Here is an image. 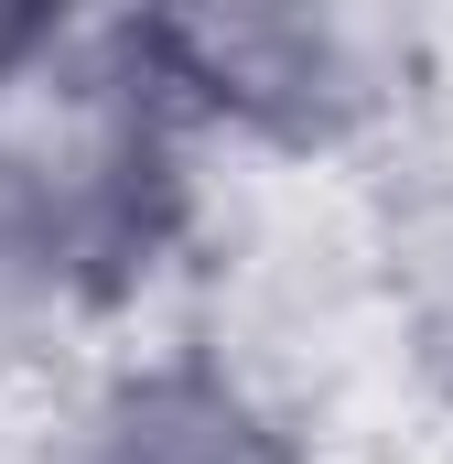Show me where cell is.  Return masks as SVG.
Wrapping results in <instances>:
<instances>
[{"mask_svg": "<svg viewBox=\"0 0 453 464\" xmlns=\"http://www.w3.org/2000/svg\"><path fill=\"white\" fill-rule=\"evenodd\" d=\"M87 464H270V443L248 432L237 400L195 389V378H162V389H130L98 421V454Z\"/></svg>", "mask_w": 453, "mask_h": 464, "instance_id": "cell-1", "label": "cell"}]
</instances>
